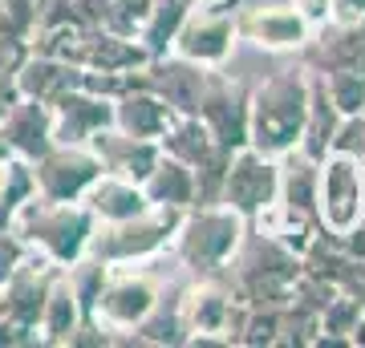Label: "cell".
I'll return each instance as SVG.
<instances>
[{
  "instance_id": "3957f363",
  "label": "cell",
  "mask_w": 365,
  "mask_h": 348,
  "mask_svg": "<svg viewBox=\"0 0 365 348\" xmlns=\"http://www.w3.org/2000/svg\"><path fill=\"white\" fill-rule=\"evenodd\" d=\"M150 304H155V292L143 280H122L106 296H98V316L110 324H134L150 312Z\"/></svg>"
},
{
  "instance_id": "8992f818",
  "label": "cell",
  "mask_w": 365,
  "mask_h": 348,
  "mask_svg": "<svg viewBox=\"0 0 365 348\" xmlns=\"http://www.w3.org/2000/svg\"><path fill=\"white\" fill-rule=\"evenodd\" d=\"M256 174H244V167L235 162V170H232V179H227V194L235 199V206H260L268 194H272V182H276V174H272V167L268 162H260L256 158Z\"/></svg>"
},
{
  "instance_id": "277c9868",
  "label": "cell",
  "mask_w": 365,
  "mask_h": 348,
  "mask_svg": "<svg viewBox=\"0 0 365 348\" xmlns=\"http://www.w3.org/2000/svg\"><path fill=\"white\" fill-rule=\"evenodd\" d=\"M182 53H191L199 61H220L223 53H227V41H232V25L223 21V16H211V13H199L187 33H182Z\"/></svg>"
},
{
  "instance_id": "ba28073f",
  "label": "cell",
  "mask_w": 365,
  "mask_h": 348,
  "mask_svg": "<svg viewBox=\"0 0 365 348\" xmlns=\"http://www.w3.org/2000/svg\"><path fill=\"white\" fill-rule=\"evenodd\" d=\"M333 9H337V21H357L365 16V0H333Z\"/></svg>"
},
{
  "instance_id": "52a82bcc",
  "label": "cell",
  "mask_w": 365,
  "mask_h": 348,
  "mask_svg": "<svg viewBox=\"0 0 365 348\" xmlns=\"http://www.w3.org/2000/svg\"><path fill=\"white\" fill-rule=\"evenodd\" d=\"M90 199L102 215H110V219H134V215H143V194L134 191L130 182L106 179L102 186H93Z\"/></svg>"
},
{
  "instance_id": "5b68a950",
  "label": "cell",
  "mask_w": 365,
  "mask_h": 348,
  "mask_svg": "<svg viewBox=\"0 0 365 348\" xmlns=\"http://www.w3.org/2000/svg\"><path fill=\"white\" fill-rule=\"evenodd\" d=\"M252 37L260 41V45H272V49H284V45H297L300 33H304V25H300L297 13H256L248 21Z\"/></svg>"
},
{
  "instance_id": "9c48e42d",
  "label": "cell",
  "mask_w": 365,
  "mask_h": 348,
  "mask_svg": "<svg viewBox=\"0 0 365 348\" xmlns=\"http://www.w3.org/2000/svg\"><path fill=\"white\" fill-rule=\"evenodd\" d=\"M300 9H304V16H325V9H329V0H300Z\"/></svg>"
},
{
  "instance_id": "7a4b0ae2",
  "label": "cell",
  "mask_w": 365,
  "mask_h": 348,
  "mask_svg": "<svg viewBox=\"0 0 365 348\" xmlns=\"http://www.w3.org/2000/svg\"><path fill=\"white\" fill-rule=\"evenodd\" d=\"M361 174L349 158H333V167H325V215L337 231H349L357 219V203H361Z\"/></svg>"
},
{
  "instance_id": "6da1fadb",
  "label": "cell",
  "mask_w": 365,
  "mask_h": 348,
  "mask_svg": "<svg viewBox=\"0 0 365 348\" xmlns=\"http://www.w3.org/2000/svg\"><path fill=\"white\" fill-rule=\"evenodd\" d=\"M300 134V85L297 78H276L256 97V142L280 150Z\"/></svg>"
},
{
  "instance_id": "30bf717a",
  "label": "cell",
  "mask_w": 365,
  "mask_h": 348,
  "mask_svg": "<svg viewBox=\"0 0 365 348\" xmlns=\"http://www.w3.org/2000/svg\"><path fill=\"white\" fill-rule=\"evenodd\" d=\"M0 182H4V170H0Z\"/></svg>"
}]
</instances>
